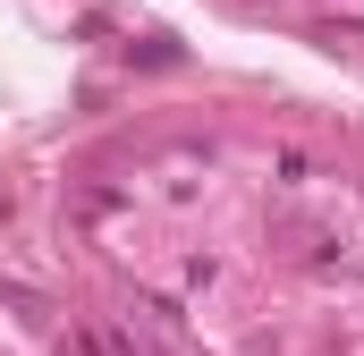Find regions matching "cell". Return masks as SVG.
Listing matches in <instances>:
<instances>
[{
  "label": "cell",
  "instance_id": "cell-2",
  "mask_svg": "<svg viewBox=\"0 0 364 356\" xmlns=\"http://www.w3.org/2000/svg\"><path fill=\"white\" fill-rule=\"evenodd\" d=\"M51 356H102V348H93V340H60Z\"/></svg>",
  "mask_w": 364,
  "mask_h": 356
},
{
  "label": "cell",
  "instance_id": "cell-1",
  "mask_svg": "<svg viewBox=\"0 0 364 356\" xmlns=\"http://www.w3.org/2000/svg\"><path fill=\"white\" fill-rule=\"evenodd\" d=\"M127 60H144V68H178V43H170V34H144V43H127Z\"/></svg>",
  "mask_w": 364,
  "mask_h": 356
}]
</instances>
